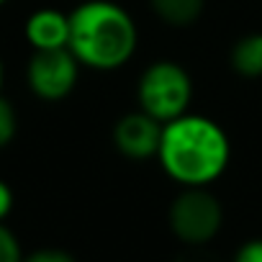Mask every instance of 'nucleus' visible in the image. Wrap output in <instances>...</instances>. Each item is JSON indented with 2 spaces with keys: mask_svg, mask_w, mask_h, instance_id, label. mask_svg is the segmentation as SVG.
I'll use <instances>...</instances> for the list:
<instances>
[{
  "mask_svg": "<svg viewBox=\"0 0 262 262\" xmlns=\"http://www.w3.org/2000/svg\"><path fill=\"white\" fill-rule=\"evenodd\" d=\"M3 82H6V67H3V59H0V90H3Z\"/></svg>",
  "mask_w": 262,
  "mask_h": 262,
  "instance_id": "nucleus-15",
  "label": "nucleus"
},
{
  "mask_svg": "<svg viewBox=\"0 0 262 262\" xmlns=\"http://www.w3.org/2000/svg\"><path fill=\"white\" fill-rule=\"evenodd\" d=\"M24 262H77L70 252L57 249V247H44V249H34L29 254H24Z\"/></svg>",
  "mask_w": 262,
  "mask_h": 262,
  "instance_id": "nucleus-12",
  "label": "nucleus"
},
{
  "mask_svg": "<svg viewBox=\"0 0 262 262\" xmlns=\"http://www.w3.org/2000/svg\"><path fill=\"white\" fill-rule=\"evenodd\" d=\"M80 67L70 49L34 52L26 64V85L39 100L59 103L77 88Z\"/></svg>",
  "mask_w": 262,
  "mask_h": 262,
  "instance_id": "nucleus-5",
  "label": "nucleus"
},
{
  "mask_svg": "<svg viewBox=\"0 0 262 262\" xmlns=\"http://www.w3.org/2000/svg\"><path fill=\"white\" fill-rule=\"evenodd\" d=\"M170 231L188 247L208 244L224 226L221 201L208 188H183L167 211Z\"/></svg>",
  "mask_w": 262,
  "mask_h": 262,
  "instance_id": "nucleus-4",
  "label": "nucleus"
},
{
  "mask_svg": "<svg viewBox=\"0 0 262 262\" xmlns=\"http://www.w3.org/2000/svg\"><path fill=\"white\" fill-rule=\"evenodd\" d=\"M193 100V80L188 70L172 59H157L144 67L137 82V103L144 113L167 123L188 113Z\"/></svg>",
  "mask_w": 262,
  "mask_h": 262,
  "instance_id": "nucleus-3",
  "label": "nucleus"
},
{
  "mask_svg": "<svg viewBox=\"0 0 262 262\" xmlns=\"http://www.w3.org/2000/svg\"><path fill=\"white\" fill-rule=\"evenodd\" d=\"M6 3H8V0H0V6H6Z\"/></svg>",
  "mask_w": 262,
  "mask_h": 262,
  "instance_id": "nucleus-17",
  "label": "nucleus"
},
{
  "mask_svg": "<svg viewBox=\"0 0 262 262\" xmlns=\"http://www.w3.org/2000/svg\"><path fill=\"white\" fill-rule=\"evenodd\" d=\"M157 160L165 175L180 188H208L226 172L231 142L221 123L188 111L162 123Z\"/></svg>",
  "mask_w": 262,
  "mask_h": 262,
  "instance_id": "nucleus-1",
  "label": "nucleus"
},
{
  "mask_svg": "<svg viewBox=\"0 0 262 262\" xmlns=\"http://www.w3.org/2000/svg\"><path fill=\"white\" fill-rule=\"evenodd\" d=\"M0 262H24L21 242L3 221H0Z\"/></svg>",
  "mask_w": 262,
  "mask_h": 262,
  "instance_id": "nucleus-11",
  "label": "nucleus"
},
{
  "mask_svg": "<svg viewBox=\"0 0 262 262\" xmlns=\"http://www.w3.org/2000/svg\"><path fill=\"white\" fill-rule=\"evenodd\" d=\"M231 262H262V239H249L244 242Z\"/></svg>",
  "mask_w": 262,
  "mask_h": 262,
  "instance_id": "nucleus-13",
  "label": "nucleus"
},
{
  "mask_svg": "<svg viewBox=\"0 0 262 262\" xmlns=\"http://www.w3.org/2000/svg\"><path fill=\"white\" fill-rule=\"evenodd\" d=\"M149 8L162 24L172 29H185L203 16L206 0H149Z\"/></svg>",
  "mask_w": 262,
  "mask_h": 262,
  "instance_id": "nucleus-9",
  "label": "nucleus"
},
{
  "mask_svg": "<svg viewBox=\"0 0 262 262\" xmlns=\"http://www.w3.org/2000/svg\"><path fill=\"white\" fill-rule=\"evenodd\" d=\"M160 137H162V123L149 113H144L142 108L123 113L113 126V147L126 160H134V162L157 157Z\"/></svg>",
  "mask_w": 262,
  "mask_h": 262,
  "instance_id": "nucleus-6",
  "label": "nucleus"
},
{
  "mask_svg": "<svg viewBox=\"0 0 262 262\" xmlns=\"http://www.w3.org/2000/svg\"><path fill=\"white\" fill-rule=\"evenodd\" d=\"M13 190H11V185L6 183V180H0V221H6L8 216H11V211H13Z\"/></svg>",
  "mask_w": 262,
  "mask_h": 262,
  "instance_id": "nucleus-14",
  "label": "nucleus"
},
{
  "mask_svg": "<svg viewBox=\"0 0 262 262\" xmlns=\"http://www.w3.org/2000/svg\"><path fill=\"white\" fill-rule=\"evenodd\" d=\"M18 134V111L0 93V149H6Z\"/></svg>",
  "mask_w": 262,
  "mask_h": 262,
  "instance_id": "nucleus-10",
  "label": "nucleus"
},
{
  "mask_svg": "<svg viewBox=\"0 0 262 262\" xmlns=\"http://www.w3.org/2000/svg\"><path fill=\"white\" fill-rule=\"evenodd\" d=\"M178 262H198V259H178Z\"/></svg>",
  "mask_w": 262,
  "mask_h": 262,
  "instance_id": "nucleus-16",
  "label": "nucleus"
},
{
  "mask_svg": "<svg viewBox=\"0 0 262 262\" xmlns=\"http://www.w3.org/2000/svg\"><path fill=\"white\" fill-rule=\"evenodd\" d=\"M139 47V26L123 6L111 0H85L70 13V44L75 59L98 72L128 64Z\"/></svg>",
  "mask_w": 262,
  "mask_h": 262,
  "instance_id": "nucleus-2",
  "label": "nucleus"
},
{
  "mask_svg": "<svg viewBox=\"0 0 262 262\" xmlns=\"http://www.w3.org/2000/svg\"><path fill=\"white\" fill-rule=\"evenodd\" d=\"M229 64L239 77H262V31L239 36L229 52Z\"/></svg>",
  "mask_w": 262,
  "mask_h": 262,
  "instance_id": "nucleus-8",
  "label": "nucleus"
},
{
  "mask_svg": "<svg viewBox=\"0 0 262 262\" xmlns=\"http://www.w3.org/2000/svg\"><path fill=\"white\" fill-rule=\"evenodd\" d=\"M24 36L34 52L67 49L70 44V13L59 8H39L24 24Z\"/></svg>",
  "mask_w": 262,
  "mask_h": 262,
  "instance_id": "nucleus-7",
  "label": "nucleus"
}]
</instances>
